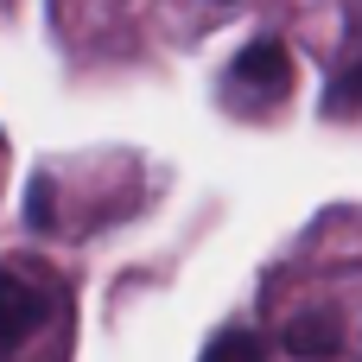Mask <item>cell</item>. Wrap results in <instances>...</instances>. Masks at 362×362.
Returning <instances> with one entry per match:
<instances>
[{
	"mask_svg": "<svg viewBox=\"0 0 362 362\" xmlns=\"http://www.w3.org/2000/svg\"><path fill=\"white\" fill-rule=\"evenodd\" d=\"M204 362H267V350H261L255 331H223V337L204 350Z\"/></svg>",
	"mask_w": 362,
	"mask_h": 362,
	"instance_id": "4",
	"label": "cell"
},
{
	"mask_svg": "<svg viewBox=\"0 0 362 362\" xmlns=\"http://www.w3.org/2000/svg\"><path fill=\"white\" fill-rule=\"evenodd\" d=\"M286 95H293V51H286L280 38L242 45L235 64H229V76H223V102H229L235 115H267V108H280Z\"/></svg>",
	"mask_w": 362,
	"mask_h": 362,
	"instance_id": "1",
	"label": "cell"
},
{
	"mask_svg": "<svg viewBox=\"0 0 362 362\" xmlns=\"http://www.w3.org/2000/svg\"><path fill=\"white\" fill-rule=\"evenodd\" d=\"M25 216H32V229H51V178H32V197H25Z\"/></svg>",
	"mask_w": 362,
	"mask_h": 362,
	"instance_id": "6",
	"label": "cell"
},
{
	"mask_svg": "<svg viewBox=\"0 0 362 362\" xmlns=\"http://www.w3.org/2000/svg\"><path fill=\"white\" fill-rule=\"evenodd\" d=\"M362 102V64H350L344 76H337V89H331V115H350Z\"/></svg>",
	"mask_w": 362,
	"mask_h": 362,
	"instance_id": "5",
	"label": "cell"
},
{
	"mask_svg": "<svg viewBox=\"0 0 362 362\" xmlns=\"http://www.w3.org/2000/svg\"><path fill=\"white\" fill-rule=\"evenodd\" d=\"M51 318V286L38 280L32 261H0V350L38 337V325Z\"/></svg>",
	"mask_w": 362,
	"mask_h": 362,
	"instance_id": "2",
	"label": "cell"
},
{
	"mask_svg": "<svg viewBox=\"0 0 362 362\" xmlns=\"http://www.w3.org/2000/svg\"><path fill=\"white\" fill-rule=\"evenodd\" d=\"M344 350V331H337V318L331 312H305V318H293L286 325V356L299 362H331Z\"/></svg>",
	"mask_w": 362,
	"mask_h": 362,
	"instance_id": "3",
	"label": "cell"
}]
</instances>
